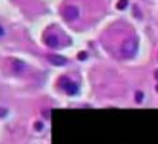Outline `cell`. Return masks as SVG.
Wrapping results in <instances>:
<instances>
[{
	"label": "cell",
	"mask_w": 158,
	"mask_h": 144,
	"mask_svg": "<svg viewBox=\"0 0 158 144\" xmlns=\"http://www.w3.org/2000/svg\"><path fill=\"white\" fill-rule=\"evenodd\" d=\"M63 16H65L68 20H74V18H77V17H78V9L75 8V6H69V8H66V9H65Z\"/></svg>",
	"instance_id": "6da1fadb"
},
{
	"label": "cell",
	"mask_w": 158,
	"mask_h": 144,
	"mask_svg": "<svg viewBox=\"0 0 158 144\" xmlns=\"http://www.w3.org/2000/svg\"><path fill=\"white\" fill-rule=\"evenodd\" d=\"M46 41L49 45H54V46L57 45V39H55V37H49V39H46Z\"/></svg>",
	"instance_id": "7a4b0ae2"
},
{
	"label": "cell",
	"mask_w": 158,
	"mask_h": 144,
	"mask_svg": "<svg viewBox=\"0 0 158 144\" xmlns=\"http://www.w3.org/2000/svg\"><path fill=\"white\" fill-rule=\"evenodd\" d=\"M126 5H127V0H121V2L118 3V8H120V9H123Z\"/></svg>",
	"instance_id": "3957f363"
}]
</instances>
